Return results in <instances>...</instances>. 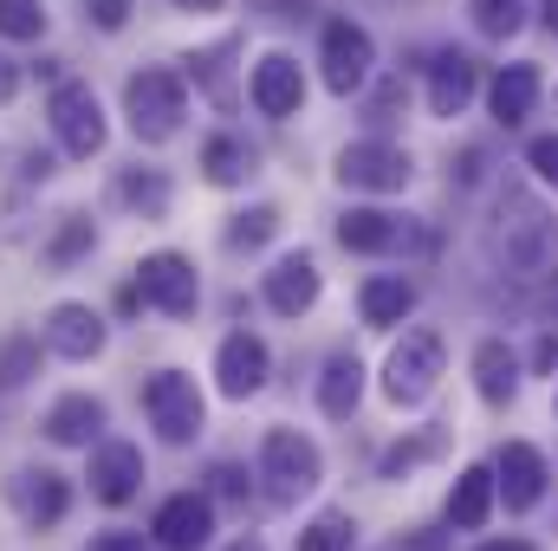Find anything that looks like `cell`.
<instances>
[{"instance_id":"obj_4","label":"cell","mask_w":558,"mask_h":551,"mask_svg":"<svg viewBox=\"0 0 558 551\" xmlns=\"http://www.w3.org/2000/svg\"><path fill=\"white\" fill-rule=\"evenodd\" d=\"M46 124H52V137H59V149H65L72 162H92V156H105V143H111L105 98H98L85 78H59V85L46 91Z\"/></svg>"},{"instance_id":"obj_42","label":"cell","mask_w":558,"mask_h":551,"mask_svg":"<svg viewBox=\"0 0 558 551\" xmlns=\"http://www.w3.org/2000/svg\"><path fill=\"white\" fill-rule=\"evenodd\" d=\"M20 78H26V72H20V59H7V52H0V111L20 98Z\"/></svg>"},{"instance_id":"obj_21","label":"cell","mask_w":558,"mask_h":551,"mask_svg":"<svg viewBox=\"0 0 558 551\" xmlns=\"http://www.w3.org/2000/svg\"><path fill=\"white\" fill-rule=\"evenodd\" d=\"M539 91H546V78H539L533 59L500 65V72L487 78V111H494V124H500V131H520V124L539 111Z\"/></svg>"},{"instance_id":"obj_49","label":"cell","mask_w":558,"mask_h":551,"mask_svg":"<svg viewBox=\"0 0 558 551\" xmlns=\"http://www.w3.org/2000/svg\"><path fill=\"white\" fill-rule=\"evenodd\" d=\"M228 551H267V546H260V539H234Z\"/></svg>"},{"instance_id":"obj_35","label":"cell","mask_w":558,"mask_h":551,"mask_svg":"<svg viewBox=\"0 0 558 551\" xmlns=\"http://www.w3.org/2000/svg\"><path fill=\"white\" fill-rule=\"evenodd\" d=\"M247 493H254V480H247L241 461H215V467H208V500H221V506H247Z\"/></svg>"},{"instance_id":"obj_50","label":"cell","mask_w":558,"mask_h":551,"mask_svg":"<svg viewBox=\"0 0 558 551\" xmlns=\"http://www.w3.org/2000/svg\"><path fill=\"white\" fill-rule=\"evenodd\" d=\"M553 415H558V396H553Z\"/></svg>"},{"instance_id":"obj_12","label":"cell","mask_w":558,"mask_h":551,"mask_svg":"<svg viewBox=\"0 0 558 551\" xmlns=\"http://www.w3.org/2000/svg\"><path fill=\"white\" fill-rule=\"evenodd\" d=\"M487 91V78H481V59L474 52H454V46H441V52H428V85H422V98H428V118H441V124H454L474 98Z\"/></svg>"},{"instance_id":"obj_15","label":"cell","mask_w":558,"mask_h":551,"mask_svg":"<svg viewBox=\"0 0 558 551\" xmlns=\"http://www.w3.org/2000/svg\"><path fill=\"white\" fill-rule=\"evenodd\" d=\"M149 480L137 441H92V467H85V487L98 506H131Z\"/></svg>"},{"instance_id":"obj_45","label":"cell","mask_w":558,"mask_h":551,"mask_svg":"<svg viewBox=\"0 0 558 551\" xmlns=\"http://www.w3.org/2000/svg\"><path fill=\"white\" fill-rule=\"evenodd\" d=\"M474 551H539L533 539H487V546H474Z\"/></svg>"},{"instance_id":"obj_36","label":"cell","mask_w":558,"mask_h":551,"mask_svg":"<svg viewBox=\"0 0 558 551\" xmlns=\"http://www.w3.org/2000/svg\"><path fill=\"white\" fill-rule=\"evenodd\" d=\"M397 111H410V85L403 78H384L377 91H371V105H364V118L384 131V124H397Z\"/></svg>"},{"instance_id":"obj_32","label":"cell","mask_w":558,"mask_h":551,"mask_svg":"<svg viewBox=\"0 0 558 551\" xmlns=\"http://www.w3.org/2000/svg\"><path fill=\"white\" fill-rule=\"evenodd\" d=\"M33 377H39V338L13 331V338L0 344V396H20Z\"/></svg>"},{"instance_id":"obj_6","label":"cell","mask_w":558,"mask_h":551,"mask_svg":"<svg viewBox=\"0 0 558 551\" xmlns=\"http://www.w3.org/2000/svg\"><path fill=\"white\" fill-rule=\"evenodd\" d=\"M143 415H149V428H156L162 448H189L208 428V403H202V390H195L189 370H156L143 383Z\"/></svg>"},{"instance_id":"obj_29","label":"cell","mask_w":558,"mask_h":551,"mask_svg":"<svg viewBox=\"0 0 558 551\" xmlns=\"http://www.w3.org/2000/svg\"><path fill=\"white\" fill-rule=\"evenodd\" d=\"M92 247H98V221L72 208V215H59V228H52V241L39 254H46V267H78Z\"/></svg>"},{"instance_id":"obj_25","label":"cell","mask_w":558,"mask_h":551,"mask_svg":"<svg viewBox=\"0 0 558 551\" xmlns=\"http://www.w3.org/2000/svg\"><path fill=\"white\" fill-rule=\"evenodd\" d=\"M416 279L403 273H371L364 285H357V318L371 325V331H397L410 311H416Z\"/></svg>"},{"instance_id":"obj_17","label":"cell","mask_w":558,"mask_h":551,"mask_svg":"<svg viewBox=\"0 0 558 551\" xmlns=\"http://www.w3.org/2000/svg\"><path fill=\"white\" fill-rule=\"evenodd\" d=\"M247 52V39L241 33H221L215 46H195L189 59H182V72L195 78V91L215 105V111H241V85H234V59Z\"/></svg>"},{"instance_id":"obj_41","label":"cell","mask_w":558,"mask_h":551,"mask_svg":"<svg viewBox=\"0 0 558 551\" xmlns=\"http://www.w3.org/2000/svg\"><path fill=\"white\" fill-rule=\"evenodd\" d=\"M149 546H156V539H143V532H98L85 551H149Z\"/></svg>"},{"instance_id":"obj_26","label":"cell","mask_w":558,"mask_h":551,"mask_svg":"<svg viewBox=\"0 0 558 551\" xmlns=\"http://www.w3.org/2000/svg\"><path fill=\"white\" fill-rule=\"evenodd\" d=\"M254 169H260V149L241 131H215V137L202 143V182L208 188H247Z\"/></svg>"},{"instance_id":"obj_7","label":"cell","mask_w":558,"mask_h":551,"mask_svg":"<svg viewBox=\"0 0 558 551\" xmlns=\"http://www.w3.org/2000/svg\"><path fill=\"white\" fill-rule=\"evenodd\" d=\"M331 175H338L351 195H403L410 175H416V156H410L403 143H390V137H357V143L338 149Z\"/></svg>"},{"instance_id":"obj_40","label":"cell","mask_w":558,"mask_h":551,"mask_svg":"<svg viewBox=\"0 0 558 551\" xmlns=\"http://www.w3.org/2000/svg\"><path fill=\"white\" fill-rule=\"evenodd\" d=\"M260 20H279V26H305L318 13V0H247Z\"/></svg>"},{"instance_id":"obj_37","label":"cell","mask_w":558,"mask_h":551,"mask_svg":"<svg viewBox=\"0 0 558 551\" xmlns=\"http://www.w3.org/2000/svg\"><path fill=\"white\" fill-rule=\"evenodd\" d=\"M526 169L546 182L558 195V131H539V137H526Z\"/></svg>"},{"instance_id":"obj_1","label":"cell","mask_w":558,"mask_h":551,"mask_svg":"<svg viewBox=\"0 0 558 551\" xmlns=\"http://www.w3.org/2000/svg\"><path fill=\"white\" fill-rule=\"evenodd\" d=\"M494 260L520 279H539L553 267V221H546L539 195L520 182H507L494 201Z\"/></svg>"},{"instance_id":"obj_18","label":"cell","mask_w":558,"mask_h":551,"mask_svg":"<svg viewBox=\"0 0 558 551\" xmlns=\"http://www.w3.org/2000/svg\"><path fill=\"white\" fill-rule=\"evenodd\" d=\"M494 480H500L507 513H533V506L546 500V487H553V467H546V454H539L533 441H507V448L494 454Z\"/></svg>"},{"instance_id":"obj_5","label":"cell","mask_w":558,"mask_h":551,"mask_svg":"<svg viewBox=\"0 0 558 551\" xmlns=\"http://www.w3.org/2000/svg\"><path fill=\"white\" fill-rule=\"evenodd\" d=\"M318 78H325L331 98L371 91V78H377V39H371V26H357L351 13L325 20V33H318Z\"/></svg>"},{"instance_id":"obj_19","label":"cell","mask_w":558,"mask_h":551,"mask_svg":"<svg viewBox=\"0 0 558 551\" xmlns=\"http://www.w3.org/2000/svg\"><path fill=\"white\" fill-rule=\"evenodd\" d=\"M149 539L162 551H202L215 539V500L208 493H169L149 519Z\"/></svg>"},{"instance_id":"obj_9","label":"cell","mask_w":558,"mask_h":551,"mask_svg":"<svg viewBox=\"0 0 558 551\" xmlns=\"http://www.w3.org/2000/svg\"><path fill=\"white\" fill-rule=\"evenodd\" d=\"M441 370H448V351L435 331H403V344L384 357V396L397 409H422L435 390H441Z\"/></svg>"},{"instance_id":"obj_27","label":"cell","mask_w":558,"mask_h":551,"mask_svg":"<svg viewBox=\"0 0 558 551\" xmlns=\"http://www.w3.org/2000/svg\"><path fill=\"white\" fill-rule=\"evenodd\" d=\"M357 403H364V364H357V351H331L325 370H318V415L351 421Z\"/></svg>"},{"instance_id":"obj_23","label":"cell","mask_w":558,"mask_h":551,"mask_svg":"<svg viewBox=\"0 0 558 551\" xmlns=\"http://www.w3.org/2000/svg\"><path fill=\"white\" fill-rule=\"evenodd\" d=\"M500 506V480H494V461H474L454 474L448 487V532H481Z\"/></svg>"},{"instance_id":"obj_34","label":"cell","mask_w":558,"mask_h":551,"mask_svg":"<svg viewBox=\"0 0 558 551\" xmlns=\"http://www.w3.org/2000/svg\"><path fill=\"white\" fill-rule=\"evenodd\" d=\"M351 546H357V519H351V513H318V519L299 532L292 551H351Z\"/></svg>"},{"instance_id":"obj_33","label":"cell","mask_w":558,"mask_h":551,"mask_svg":"<svg viewBox=\"0 0 558 551\" xmlns=\"http://www.w3.org/2000/svg\"><path fill=\"white\" fill-rule=\"evenodd\" d=\"M468 13H474L481 39H513L533 20V0H468Z\"/></svg>"},{"instance_id":"obj_31","label":"cell","mask_w":558,"mask_h":551,"mask_svg":"<svg viewBox=\"0 0 558 551\" xmlns=\"http://www.w3.org/2000/svg\"><path fill=\"white\" fill-rule=\"evenodd\" d=\"M279 234V208L274 201H254V208H241V215H228V254H260L267 241Z\"/></svg>"},{"instance_id":"obj_28","label":"cell","mask_w":558,"mask_h":551,"mask_svg":"<svg viewBox=\"0 0 558 551\" xmlns=\"http://www.w3.org/2000/svg\"><path fill=\"white\" fill-rule=\"evenodd\" d=\"M118 201L131 208V215H143V221H162L169 215V201H175V188H169V175L162 169H118Z\"/></svg>"},{"instance_id":"obj_39","label":"cell","mask_w":558,"mask_h":551,"mask_svg":"<svg viewBox=\"0 0 558 551\" xmlns=\"http://www.w3.org/2000/svg\"><path fill=\"white\" fill-rule=\"evenodd\" d=\"M131 13H137V0H85V20H92L98 33H124Z\"/></svg>"},{"instance_id":"obj_16","label":"cell","mask_w":558,"mask_h":551,"mask_svg":"<svg viewBox=\"0 0 558 551\" xmlns=\"http://www.w3.org/2000/svg\"><path fill=\"white\" fill-rule=\"evenodd\" d=\"M260 298H267V311H279V318H305V311L325 298V273H318V260H312L305 247L279 254L274 267L260 273Z\"/></svg>"},{"instance_id":"obj_48","label":"cell","mask_w":558,"mask_h":551,"mask_svg":"<svg viewBox=\"0 0 558 551\" xmlns=\"http://www.w3.org/2000/svg\"><path fill=\"white\" fill-rule=\"evenodd\" d=\"M397 551H441V539H435V532H416L410 546H397Z\"/></svg>"},{"instance_id":"obj_24","label":"cell","mask_w":558,"mask_h":551,"mask_svg":"<svg viewBox=\"0 0 558 551\" xmlns=\"http://www.w3.org/2000/svg\"><path fill=\"white\" fill-rule=\"evenodd\" d=\"M468 370H474V390H481V403H487V409H507V403L520 396V370H526V364H520V351H513L507 338H481Z\"/></svg>"},{"instance_id":"obj_2","label":"cell","mask_w":558,"mask_h":551,"mask_svg":"<svg viewBox=\"0 0 558 551\" xmlns=\"http://www.w3.org/2000/svg\"><path fill=\"white\" fill-rule=\"evenodd\" d=\"M124 124L137 143H175L189 124V72L143 65L124 78Z\"/></svg>"},{"instance_id":"obj_43","label":"cell","mask_w":558,"mask_h":551,"mask_svg":"<svg viewBox=\"0 0 558 551\" xmlns=\"http://www.w3.org/2000/svg\"><path fill=\"white\" fill-rule=\"evenodd\" d=\"M481 162H487L481 149H461V175H454V182H461V188H474V182H481Z\"/></svg>"},{"instance_id":"obj_47","label":"cell","mask_w":558,"mask_h":551,"mask_svg":"<svg viewBox=\"0 0 558 551\" xmlns=\"http://www.w3.org/2000/svg\"><path fill=\"white\" fill-rule=\"evenodd\" d=\"M175 7H182V13H221L228 0H175Z\"/></svg>"},{"instance_id":"obj_8","label":"cell","mask_w":558,"mask_h":551,"mask_svg":"<svg viewBox=\"0 0 558 551\" xmlns=\"http://www.w3.org/2000/svg\"><path fill=\"white\" fill-rule=\"evenodd\" d=\"M331 234H338V247H344V254H364V260L428 254V247H435V234H422L410 215H390V208H344Z\"/></svg>"},{"instance_id":"obj_10","label":"cell","mask_w":558,"mask_h":551,"mask_svg":"<svg viewBox=\"0 0 558 551\" xmlns=\"http://www.w3.org/2000/svg\"><path fill=\"white\" fill-rule=\"evenodd\" d=\"M131 285H137L143 305H149V311H162V318H195V305H202V273H195V260H189V254H175V247L143 254Z\"/></svg>"},{"instance_id":"obj_3","label":"cell","mask_w":558,"mask_h":551,"mask_svg":"<svg viewBox=\"0 0 558 551\" xmlns=\"http://www.w3.org/2000/svg\"><path fill=\"white\" fill-rule=\"evenodd\" d=\"M254 480H260V493H267L274 506H299V500H312V493L325 487V454H318V441L299 434V428H267V434H260V467H254Z\"/></svg>"},{"instance_id":"obj_20","label":"cell","mask_w":558,"mask_h":551,"mask_svg":"<svg viewBox=\"0 0 558 551\" xmlns=\"http://www.w3.org/2000/svg\"><path fill=\"white\" fill-rule=\"evenodd\" d=\"M7 493H13V506H20V519H26L33 532H52V526H65V513H72V480L52 474V467H26V474H13Z\"/></svg>"},{"instance_id":"obj_22","label":"cell","mask_w":558,"mask_h":551,"mask_svg":"<svg viewBox=\"0 0 558 551\" xmlns=\"http://www.w3.org/2000/svg\"><path fill=\"white\" fill-rule=\"evenodd\" d=\"M105 421H111V409H105L92 390H72V396H59V403L46 409L39 434H46L52 448H92V441H105Z\"/></svg>"},{"instance_id":"obj_46","label":"cell","mask_w":558,"mask_h":551,"mask_svg":"<svg viewBox=\"0 0 558 551\" xmlns=\"http://www.w3.org/2000/svg\"><path fill=\"white\" fill-rule=\"evenodd\" d=\"M26 175H33V182H46V175H52V156H39V149H33V156H26Z\"/></svg>"},{"instance_id":"obj_11","label":"cell","mask_w":558,"mask_h":551,"mask_svg":"<svg viewBox=\"0 0 558 551\" xmlns=\"http://www.w3.org/2000/svg\"><path fill=\"white\" fill-rule=\"evenodd\" d=\"M39 344H46L52 357H65V364H92V357H105L111 325H105V311H92L85 298H59V305L46 311V325H39Z\"/></svg>"},{"instance_id":"obj_30","label":"cell","mask_w":558,"mask_h":551,"mask_svg":"<svg viewBox=\"0 0 558 551\" xmlns=\"http://www.w3.org/2000/svg\"><path fill=\"white\" fill-rule=\"evenodd\" d=\"M52 33L46 0H0V46H39Z\"/></svg>"},{"instance_id":"obj_13","label":"cell","mask_w":558,"mask_h":551,"mask_svg":"<svg viewBox=\"0 0 558 551\" xmlns=\"http://www.w3.org/2000/svg\"><path fill=\"white\" fill-rule=\"evenodd\" d=\"M267 377H274L267 338H260V331H228L221 351H215V390H221L228 403H247V396L267 390Z\"/></svg>"},{"instance_id":"obj_44","label":"cell","mask_w":558,"mask_h":551,"mask_svg":"<svg viewBox=\"0 0 558 551\" xmlns=\"http://www.w3.org/2000/svg\"><path fill=\"white\" fill-rule=\"evenodd\" d=\"M533 13H539V26L558 39V0H533Z\"/></svg>"},{"instance_id":"obj_14","label":"cell","mask_w":558,"mask_h":551,"mask_svg":"<svg viewBox=\"0 0 558 551\" xmlns=\"http://www.w3.org/2000/svg\"><path fill=\"white\" fill-rule=\"evenodd\" d=\"M247 105L260 111V118H299L305 111V65L292 59V52H260L254 59V72H247Z\"/></svg>"},{"instance_id":"obj_38","label":"cell","mask_w":558,"mask_h":551,"mask_svg":"<svg viewBox=\"0 0 558 551\" xmlns=\"http://www.w3.org/2000/svg\"><path fill=\"white\" fill-rule=\"evenodd\" d=\"M422 454H435V441H428V434H416V441H397V448H384V461H377V467H384V480H403V474L416 467Z\"/></svg>"}]
</instances>
